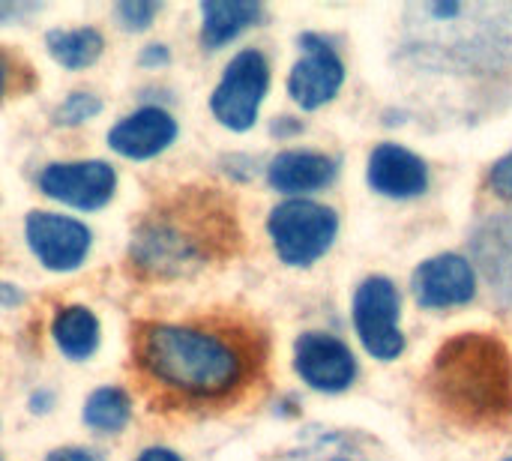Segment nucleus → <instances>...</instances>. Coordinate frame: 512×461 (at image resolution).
<instances>
[{"mask_svg":"<svg viewBox=\"0 0 512 461\" xmlns=\"http://www.w3.org/2000/svg\"><path fill=\"white\" fill-rule=\"evenodd\" d=\"M135 363L165 393L192 405L237 396L255 372V351L228 330L147 321L135 330Z\"/></svg>","mask_w":512,"mask_h":461,"instance_id":"nucleus-1","label":"nucleus"},{"mask_svg":"<svg viewBox=\"0 0 512 461\" xmlns=\"http://www.w3.org/2000/svg\"><path fill=\"white\" fill-rule=\"evenodd\" d=\"M435 405L468 429H512V354L492 333H459L432 360Z\"/></svg>","mask_w":512,"mask_h":461,"instance_id":"nucleus-2","label":"nucleus"},{"mask_svg":"<svg viewBox=\"0 0 512 461\" xmlns=\"http://www.w3.org/2000/svg\"><path fill=\"white\" fill-rule=\"evenodd\" d=\"M207 225L192 213L186 222L177 213H156L132 237V264L147 276H180L213 255Z\"/></svg>","mask_w":512,"mask_h":461,"instance_id":"nucleus-3","label":"nucleus"},{"mask_svg":"<svg viewBox=\"0 0 512 461\" xmlns=\"http://www.w3.org/2000/svg\"><path fill=\"white\" fill-rule=\"evenodd\" d=\"M267 231L276 246V255L288 267H309L318 258H324L333 246L339 216L327 204L309 198H288L279 207H273Z\"/></svg>","mask_w":512,"mask_h":461,"instance_id":"nucleus-4","label":"nucleus"},{"mask_svg":"<svg viewBox=\"0 0 512 461\" xmlns=\"http://www.w3.org/2000/svg\"><path fill=\"white\" fill-rule=\"evenodd\" d=\"M267 90H270L267 57L255 48H246L234 54V60L225 66L222 81L216 84L210 96V111L225 129L246 132L255 126Z\"/></svg>","mask_w":512,"mask_h":461,"instance_id":"nucleus-5","label":"nucleus"},{"mask_svg":"<svg viewBox=\"0 0 512 461\" xmlns=\"http://www.w3.org/2000/svg\"><path fill=\"white\" fill-rule=\"evenodd\" d=\"M399 291L384 276H369L354 294V327L363 348L375 360H396L405 351V336L399 330Z\"/></svg>","mask_w":512,"mask_h":461,"instance_id":"nucleus-6","label":"nucleus"},{"mask_svg":"<svg viewBox=\"0 0 512 461\" xmlns=\"http://www.w3.org/2000/svg\"><path fill=\"white\" fill-rule=\"evenodd\" d=\"M24 237H27L30 252L51 273L78 270L87 261L90 246H93V234L84 222L63 216V213H45V210H33L27 216Z\"/></svg>","mask_w":512,"mask_h":461,"instance_id":"nucleus-7","label":"nucleus"},{"mask_svg":"<svg viewBox=\"0 0 512 461\" xmlns=\"http://www.w3.org/2000/svg\"><path fill=\"white\" fill-rule=\"evenodd\" d=\"M39 192L75 207V210H99L114 198L117 171L102 159H81V162H51L39 171L36 180Z\"/></svg>","mask_w":512,"mask_h":461,"instance_id":"nucleus-8","label":"nucleus"},{"mask_svg":"<svg viewBox=\"0 0 512 461\" xmlns=\"http://www.w3.org/2000/svg\"><path fill=\"white\" fill-rule=\"evenodd\" d=\"M300 45L303 57L288 75V93L300 108L315 111L339 93L345 81V63L339 60L336 48L318 33H303Z\"/></svg>","mask_w":512,"mask_h":461,"instance_id":"nucleus-9","label":"nucleus"},{"mask_svg":"<svg viewBox=\"0 0 512 461\" xmlns=\"http://www.w3.org/2000/svg\"><path fill=\"white\" fill-rule=\"evenodd\" d=\"M297 375L321 393H342L357 378V360L351 348L330 333H303L294 345Z\"/></svg>","mask_w":512,"mask_h":461,"instance_id":"nucleus-10","label":"nucleus"},{"mask_svg":"<svg viewBox=\"0 0 512 461\" xmlns=\"http://www.w3.org/2000/svg\"><path fill=\"white\" fill-rule=\"evenodd\" d=\"M411 288L423 309H453L474 300L477 276L462 255H435L414 270Z\"/></svg>","mask_w":512,"mask_h":461,"instance_id":"nucleus-11","label":"nucleus"},{"mask_svg":"<svg viewBox=\"0 0 512 461\" xmlns=\"http://www.w3.org/2000/svg\"><path fill=\"white\" fill-rule=\"evenodd\" d=\"M177 138V120L156 105H144L108 129V144L126 159H153Z\"/></svg>","mask_w":512,"mask_h":461,"instance_id":"nucleus-12","label":"nucleus"},{"mask_svg":"<svg viewBox=\"0 0 512 461\" xmlns=\"http://www.w3.org/2000/svg\"><path fill=\"white\" fill-rule=\"evenodd\" d=\"M369 186L378 192V195H387V198H417L426 192L429 186V168L426 162L399 147V144H381L372 150L369 156Z\"/></svg>","mask_w":512,"mask_h":461,"instance_id":"nucleus-13","label":"nucleus"},{"mask_svg":"<svg viewBox=\"0 0 512 461\" xmlns=\"http://www.w3.org/2000/svg\"><path fill=\"white\" fill-rule=\"evenodd\" d=\"M474 264L483 270L495 294L512 303V216H489L471 237Z\"/></svg>","mask_w":512,"mask_h":461,"instance_id":"nucleus-14","label":"nucleus"},{"mask_svg":"<svg viewBox=\"0 0 512 461\" xmlns=\"http://www.w3.org/2000/svg\"><path fill=\"white\" fill-rule=\"evenodd\" d=\"M336 159L324 156V153H312V150H285L279 153L270 168H267V180L276 192L285 195H300V192H315L324 189L336 180Z\"/></svg>","mask_w":512,"mask_h":461,"instance_id":"nucleus-15","label":"nucleus"},{"mask_svg":"<svg viewBox=\"0 0 512 461\" xmlns=\"http://www.w3.org/2000/svg\"><path fill=\"white\" fill-rule=\"evenodd\" d=\"M201 42L204 48H222L234 42L243 30L261 21L264 9L255 0H207L201 3Z\"/></svg>","mask_w":512,"mask_h":461,"instance_id":"nucleus-16","label":"nucleus"},{"mask_svg":"<svg viewBox=\"0 0 512 461\" xmlns=\"http://www.w3.org/2000/svg\"><path fill=\"white\" fill-rule=\"evenodd\" d=\"M51 339L72 363H84L99 348V318L87 306H63L51 321Z\"/></svg>","mask_w":512,"mask_h":461,"instance_id":"nucleus-17","label":"nucleus"},{"mask_svg":"<svg viewBox=\"0 0 512 461\" xmlns=\"http://www.w3.org/2000/svg\"><path fill=\"white\" fill-rule=\"evenodd\" d=\"M45 48L63 69H87L102 57L105 36L96 27H57L45 33Z\"/></svg>","mask_w":512,"mask_h":461,"instance_id":"nucleus-18","label":"nucleus"},{"mask_svg":"<svg viewBox=\"0 0 512 461\" xmlns=\"http://www.w3.org/2000/svg\"><path fill=\"white\" fill-rule=\"evenodd\" d=\"M282 461H375L372 444L348 432H324L285 453Z\"/></svg>","mask_w":512,"mask_h":461,"instance_id":"nucleus-19","label":"nucleus"},{"mask_svg":"<svg viewBox=\"0 0 512 461\" xmlns=\"http://www.w3.org/2000/svg\"><path fill=\"white\" fill-rule=\"evenodd\" d=\"M132 420V399L123 387H99L84 402V426L99 435H117Z\"/></svg>","mask_w":512,"mask_h":461,"instance_id":"nucleus-20","label":"nucleus"},{"mask_svg":"<svg viewBox=\"0 0 512 461\" xmlns=\"http://www.w3.org/2000/svg\"><path fill=\"white\" fill-rule=\"evenodd\" d=\"M99 111H102V99H99L96 93L75 90V93H69V96L57 105L54 123H57V126H81V123H87L90 117H96Z\"/></svg>","mask_w":512,"mask_h":461,"instance_id":"nucleus-21","label":"nucleus"},{"mask_svg":"<svg viewBox=\"0 0 512 461\" xmlns=\"http://www.w3.org/2000/svg\"><path fill=\"white\" fill-rule=\"evenodd\" d=\"M156 12H159V3H150V0H120L114 6L117 27H123L129 33H138V30L150 27Z\"/></svg>","mask_w":512,"mask_h":461,"instance_id":"nucleus-22","label":"nucleus"},{"mask_svg":"<svg viewBox=\"0 0 512 461\" xmlns=\"http://www.w3.org/2000/svg\"><path fill=\"white\" fill-rule=\"evenodd\" d=\"M489 183L492 189L504 198V201H512V153H507L501 162H495L492 174H489Z\"/></svg>","mask_w":512,"mask_h":461,"instance_id":"nucleus-23","label":"nucleus"},{"mask_svg":"<svg viewBox=\"0 0 512 461\" xmlns=\"http://www.w3.org/2000/svg\"><path fill=\"white\" fill-rule=\"evenodd\" d=\"M45 461H105V456L90 447H60V450L48 453Z\"/></svg>","mask_w":512,"mask_h":461,"instance_id":"nucleus-24","label":"nucleus"},{"mask_svg":"<svg viewBox=\"0 0 512 461\" xmlns=\"http://www.w3.org/2000/svg\"><path fill=\"white\" fill-rule=\"evenodd\" d=\"M171 60V51H168V45H162V42H153V45H147L141 54H138V63L141 66H165Z\"/></svg>","mask_w":512,"mask_h":461,"instance_id":"nucleus-25","label":"nucleus"},{"mask_svg":"<svg viewBox=\"0 0 512 461\" xmlns=\"http://www.w3.org/2000/svg\"><path fill=\"white\" fill-rule=\"evenodd\" d=\"M33 9H39V6H27V3H0V24H9V21L21 18V15H27V12H33Z\"/></svg>","mask_w":512,"mask_h":461,"instance_id":"nucleus-26","label":"nucleus"},{"mask_svg":"<svg viewBox=\"0 0 512 461\" xmlns=\"http://www.w3.org/2000/svg\"><path fill=\"white\" fill-rule=\"evenodd\" d=\"M135 461H183L174 450H168V447H150V450H144V453H138V459Z\"/></svg>","mask_w":512,"mask_h":461,"instance_id":"nucleus-27","label":"nucleus"},{"mask_svg":"<svg viewBox=\"0 0 512 461\" xmlns=\"http://www.w3.org/2000/svg\"><path fill=\"white\" fill-rule=\"evenodd\" d=\"M24 300V294L15 288V285H6V282H0V306H18Z\"/></svg>","mask_w":512,"mask_h":461,"instance_id":"nucleus-28","label":"nucleus"},{"mask_svg":"<svg viewBox=\"0 0 512 461\" xmlns=\"http://www.w3.org/2000/svg\"><path fill=\"white\" fill-rule=\"evenodd\" d=\"M303 126L294 120V117H279L276 123H273V135H291V132H300Z\"/></svg>","mask_w":512,"mask_h":461,"instance_id":"nucleus-29","label":"nucleus"},{"mask_svg":"<svg viewBox=\"0 0 512 461\" xmlns=\"http://www.w3.org/2000/svg\"><path fill=\"white\" fill-rule=\"evenodd\" d=\"M6 78H9V72H6V63H3V57H0V99H3V93H6Z\"/></svg>","mask_w":512,"mask_h":461,"instance_id":"nucleus-30","label":"nucleus"},{"mask_svg":"<svg viewBox=\"0 0 512 461\" xmlns=\"http://www.w3.org/2000/svg\"><path fill=\"white\" fill-rule=\"evenodd\" d=\"M507 461H512V459H507Z\"/></svg>","mask_w":512,"mask_h":461,"instance_id":"nucleus-31","label":"nucleus"},{"mask_svg":"<svg viewBox=\"0 0 512 461\" xmlns=\"http://www.w3.org/2000/svg\"><path fill=\"white\" fill-rule=\"evenodd\" d=\"M0 461H3V459H0Z\"/></svg>","mask_w":512,"mask_h":461,"instance_id":"nucleus-32","label":"nucleus"}]
</instances>
